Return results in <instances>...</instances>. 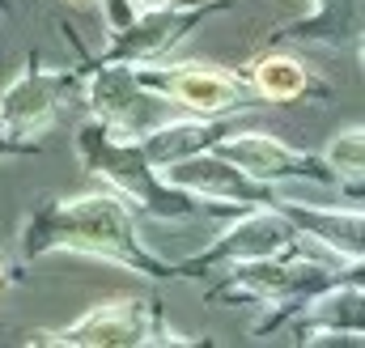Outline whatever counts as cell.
Returning <instances> with one entry per match:
<instances>
[{"label":"cell","mask_w":365,"mask_h":348,"mask_svg":"<svg viewBox=\"0 0 365 348\" xmlns=\"http://www.w3.org/2000/svg\"><path fill=\"white\" fill-rule=\"evenodd\" d=\"M149 332V310L140 302H106L93 306L90 314H81L73 327H64L56 336V344H73V348H128V344H145Z\"/></svg>","instance_id":"obj_10"},{"label":"cell","mask_w":365,"mask_h":348,"mask_svg":"<svg viewBox=\"0 0 365 348\" xmlns=\"http://www.w3.org/2000/svg\"><path fill=\"white\" fill-rule=\"evenodd\" d=\"M136 77L145 86H158L187 115H225V111H238L247 102V86L234 73L212 68V64H195V60L191 64H175V68L140 64Z\"/></svg>","instance_id":"obj_4"},{"label":"cell","mask_w":365,"mask_h":348,"mask_svg":"<svg viewBox=\"0 0 365 348\" xmlns=\"http://www.w3.org/2000/svg\"><path fill=\"white\" fill-rule=\"evenodd\" d=\"M4 280H9V276H4V263H0V293H4Z\"/></svg>","instance_id":"obj_14"},{"label":"cell","mask_w":365,"mask_h":348,"mask_svg":"<svg viewBox=\"0 0 365 348\" xmlns=\"http://www.w3.org/2000/svg\"><path fill=\"white\" fill-rule=\"evenodd\" d=\"M64 102V73L51 68H26L17 81L0 93V132L26 145L30 136H43Z\"/></svg>","instance_id":"obj_5"},{"label":"cell","mask_w":365,"mask_h":348,"mask_svg":"<svg viewBox=\"0 0 365 348\" xmlns=\"http://www.w3.org/2000/svg\"><path fill=\"white\" fill-rule=\"evenodd\" d=\"M21 149H26V145H17L13 136H4V132H0V162H4V158H13V153H21Z\"/></svg>","instance_id":"obj_13"},{"label":"cell","mask_w":365,"mask_h":348,"mask_svg":"<svg viewBox=\"0 0 365 348\" xmlns=\"http://www.w3.org/2000/svg\"><path fill=\"white\" fill-rule=\"evenodd\" d=\"M323 162L336 178H349V183H361V166H365V136L361 128H344L331 136V145L323 149Z\"/></svg>","instance_id":"obj_12"},{"label":"cell","mask_w":365,"mask_h":348,"mask_svg":"<svg viewBox=\"0 0 365 348\" xmlns=\"http://www.w3.org/2000/svg\"><path fill=\"white\" fill-rule=\"evenodd\" d=\"M47 251H77V255H98V260L128 263L136 272H153L158 263L140 247L136 225L128 204L115 191H93L77 195L68 204H51L38 213L26 230V255H47Z\"/></svg>","instance_id":"obj_1"},{"label":"cell","mask_w":365,"mask_h":348,"mask_svg":"<svg viewBox=\"0 0 365 348\" xmlns=\"http://www.w3.org/2000/svg\"><path fill=\"white\" fill-rule=\"evenodd\" d=\"M297 242V225H289L280 213H251L238 225H230L217 247L204 255V263H259V260H284Z\"/></svg>","instance_id":"obj_8"},{"label":"cell","mask_w":365,"mask_h":348,"mask_svg":"<svg viewBox=\"0 0 365 348\" xmlns=\"http://www.w3.org/2000/svg\"><path fill=\"white\" fill-rule=\"evenodd\" d=\"M182 26H187V13L175 9V0H170V4L140 9L128 26L115 30L119 39H115V47H110L106 60H115V64H132V68L153 64L158 56H166V51L182 39Z\"/></svg>","instance_id":"obj_9"},{"label":"cell","mask_w":365,"mask_h":348,"mask_svg":"<svg viewBox=\"0 0 365 348\" xmlns=\"http://www.w3.org/2000/svg\"><path fill=\"white\" fill-rule=\"evenodd\" d=\"M310 86V73L293 56H259L251 64V89L264 102H297Z\"/></svg>","instance_id":"obj_11"},{"label":"cell","mask_w":365,"mask_h":348,"mask_svg":"<svg viewBox=\"0 0 365 348\" xmlns=\"http://www.w3.org/2000/svg\"><path fill=\"white\" fill-rule=\"evenodd\" d=\"M187 4H204V0H187Z\"/></svg>","instance_id":"obj_15"},{"label":"cell","mask_w":365,"mask_h":348,"mask_svg":"<svg viewBox=\"0 0 365 348\" xmlns=\"http://www.w3.org/2000/svg\"><path fill=\"white\" fill-rule=\"evenodd\" d=\"M81 153H86L90 170L102 174L106 187H110L123 204H132V208H149V213H162L158 195L170 191V187L162 183V174H153L149 158L140 153L136 140L110 136L106 128H86V132H81Z\"/></svg>","instance_id":"obj_3"},{"label":"cell","mask_w":365,"mask_h":348,"mask_svg":"<svg viewBox=\"0 0 365 348\" xmlns=\"http://www.w3.org/2000/svg\"><path fill=\"white\" fill-rule=\"evenodd\" d=\"M212 153H221L230 166H238L247 178H255L264 187L280 183V178H297L310 166L306 153L289 149L284 140H276L268 132H221L212 140Z\"/></svg>","instance_id":"obj_7"},{"label":"cell","mask_w":365,"mask_h":348,"mask_svg":"<svg viewBox=\"0 0 365 348\" xmlns=\"http://www.w3.org/2000/svg\"><path fill=\"white\" fill-rule=\"evenodd\" d=\"M90 106L102 119V128L123 140H140L158 123L175 119V102L166 93H149V86L136 77V68L115 64V60H106L90 81Z\"/></svg>","instance_id":"obj_2"},{"label":"cell","mask_w":365,"mask_h":348,"mask_svg":"<svg viewBox=\"0 0 365 348\" xmlns=\"http://www.w3.org/2000/svg\"><path fill=\"white\" fill-rule=\"evenodd\" d=\"M162 183L182 195H200V200H221V204H259L264 200V183L247 178L238 166H230L221 153L212 149H195L179 162L162 166Z\"/></svg>","instance_id":"obj_6"}]
</instances>
